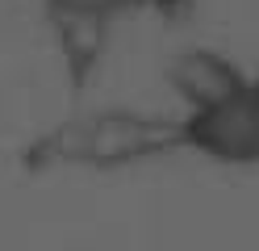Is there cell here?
I'll return each mask as SVG.
<instances>
[{
	"label": "cell",
	"instance_id": "1",
	"mask_svg": "<svg viewBox=\"0 0 259 251\" xmlns=\"http://www.w3.org/2000/svg\"><path fill=\"white\" fill-rule=\"evenodd\" d=\"M176 84H180V88L201 105V113L205 109H218V105H226V100L238 96L234 71L226 63L209 59V55H188L180 67H176Z\"/></svg>",
	"mask_w": 259,
	"mask_h": 251
},
{
	"label": "cell",
	"instance_id": "2",
	"mask_svg": "<svg viewBox=\"0 0 259 251\" xmlns=\"http://www.w3.org/2000/svg\"><path fill=\"white\" fill-rule=\"evenodd\" d=\"M55 5L67 13V17H96V13H105L113 9L117 0H55Z\"/></svg>",
	"mask_w": 259,
	"mask_h": 251
}]
</instances>
